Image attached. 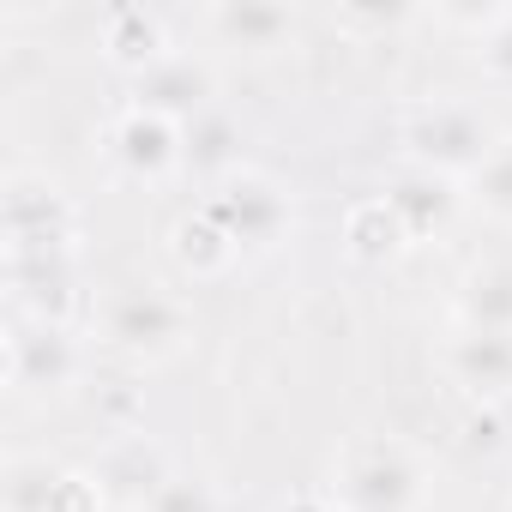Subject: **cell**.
<instances>
[{
  "mask_svg": "<svg viewBox=\"0 0 512 512\" xmlns=\"http://www.w3.org/2000/svg\"><path fill=\"white\" fill-rule=\"evenodd\" d=\"M67 482V464L49 452H13L0 464V512H49Z\"/></svg>",
  "mask_w": 512,
  "mask_h": 512,
  "instance_id": "cell-19",
  "label": "cell"
},
{
  "mask_svg": "<svg viewBox=\"0 0 512 512\" xmlns=\"http://www.w3.org/2000/svg\"><path fill=\"white\" fill-rule=\"evenodd\" d=\"M205 31L223 49L266 55V49L296 43L302 19H296V7H284V0H217V7H205Z\"/></svg>",
  "mask_w": 512,
  "mask_h": 512,
  "instance_id": "cell-12",
  "label": "cell"
},
{
  "mask_svg": "<svg viewBox=\"0 0 512 512\" xmlns=\"http://www.w3.org/2000/svg\"><path fill=\"white\" fill-rule=\"evenodd\" d=\"M181 169L205 175L211 187H217V181H229L235 169H247V163H241V127H235V115H223V109H205L199 121H187Z\"/></svg>",
  "mask_w": 512,
  "mask_h": 512,
  "instance_id": "cell-18",
  "label": "cell"
},
{
  "mask_svg": "<svg viewBox=\"0 0 512 512\" xmlns=\"http://www.w3.org/2000/svg\"><path fill=\"white\" fill-rule=\"evenodd\" d=\"M7 386L19 398H61L73 386H85L79 326H55V320L13 314L7 320Z\"/></svg>",
  "mask_w": 512,
  "mask_h": 512,
  "instance_id": "cell-4",
  "label": "cell"
},
{
  "mask_svg": "<svg viewBox=\"0 0 512 512\" xmlns=\"http://www.w3.org/2000/svg\"><path fill=\"white\" fill-rule=\"evenodd\" d=\"M169 253H175V266L199 284V278H223L235 260H241V247L217 229V217L199 205V211H187L175 229H169Z\"/></svg>",
  "mask_w": 512,
  "mask_h": 512,
  "instance_id": "cell-17",
  "label": "cell"
},
{
  "mask_svg": "<svg viewBox=\"0 0 512 512\" xmlns=\"http://www.w3.org/2000/svg\"><path fill=\"white\" fill-rule=\"evenodd\" d=\"M103 506H109V500H103L97 476H91V470H67V482H61V494H55L49 512H103Z\"/></svg>",
  "mask_w": 512,
  "mask_h": 512,
  "instance_id": "cell-23",
  "label": "cell"
},
{
  "mask_svg": "<svg viewBox=\"0 0 512 512\" xmlns=\"http://www.w3.org/2000/svg\"><path fill=\"white\" fill-rule=\"evenodd\" d=\"M205 211L217 217V229L241 247V253H266L290 235V193L284 181H272L266 169H235L229 181H217L205 193Z\"/></svg>",
  "mask_w": 512,
  "mask_h": 512,
  "instance_id": "cell-6",
  "label": "cell"
},
{
  "mask_svg": "<svg viewBox=\"0 0 512 512\" xmlns=\"http://www.w3.org/2000/svg\"><path fill=\"white\" fill-rule=\"evenodd\" d=\"M145 512H223V494H217V482H211V476L175 470V476L157 488V500H151Z\"/></svg>",
  "mask_w": 512,
  "mask_h": 512,
  "instance_id": "cell-21",
  "label": "cell"
},
{
  "mask_svg": "<svg viewBox=\"0 0 512 512\" xmlns=\"http://www.w3.org/2000/svg\"><path fill=\"white\" fill-rule=\"evenodd\" d=\"M482 73L512 91V7H500L494 25L482 31Z\"/></svg>",
  "mask_w": 512,
  "mask_h": 512,
  "instance_id": "cell-22",
  "label": "cell"
},
{
  "mask_svg": "<svg viewBox=\"0 0 512 512\" xmlns=\"http://www.w3.org/2000/svg\"><path fill=\"white\" fill-rule=\"evenodd\" d=\"M386 199H392V211L404 217V229L422 241V235L446 229V217L464 205V187L446 181V175H428V169H410V163H404V169L386 181Z\"/></svg>",
  "mask_w": 512,
  "mask_h": 512,
  "instance_id": "cell-14",
  "label": "cell"
},
{
  "mask_svg": "<svg viewBox=\"0 0 512 512\" xmlns=\"http://www.w3.org/2000/svg\"><path fill=\"white\" fill-rule=\"evenodd\" d=\"M127 97L139 109H157V115H169V121L187 127L205 109H217V67L205 55H193V49H169L163 61H151L145 73L127 79Z\"/></svg>",
  "mask_w": 512,
  "mask_h": 512,
  "instance_id": "cell-8",
  "label": "cell"
},
{
  "mask_svg": "<svg viewBox=\"0 0 512 512\" xmlns=\"http://www.w3.org/2000/svg\"><path fill=\"white\" fill-rule=\"evenodd\" d=\"M458 326L470 332H512V260H488V266H470L458 278Z\"/></svg>",
  "mask_w": 512,
  "mask_h": 512,
  "instance_id": "cell-16",
  "label": "cell"
},
{
  "mask_svg": "<svg viewBox=\"0 0 512 512\" xmlns=\"http://www.w3.org/2000/svg\"><path fill=\"white\" fill-rule=\"evenodd\" d=\"M506 512H512V500H506Z\"/></svg>",
  "mask_w": 512,
  "mask_h": 512,
  "instance_id": "cell-26",
  "label": "cell"
},
{
  "mask_svg": "<svg viewBox=\"0 0 512 512\" xmlns=\"http://www.w3.org/2000/svg\"><path fill=\"white\" fill-rule=\"evenodd\" d=\"M284 512H338V506H332L326 494H302V500H290Z\"/></svg>",
  "mask_w": 512,
  "mask_h": 512,
  "instance_id": "cell-25",
  "label": "cell"
},
{
  "mask_svg": "<svg viewBox=\"0 0 512 512\" xmlns=\"http://www.w3.org/2000/svg\"><path fill=\"white\" fill-rule=\"evenodd\" d=\"M181 145H187V127L169 121V115H157V109L127 103V109L109 121V157H115V169L133 175V181H163V175H175V169H181Z\"/></svg>",
  "mask_w": 512,
  "mask_h": 512,
  "instance_id": "cell-11",
  "label": "cell"
},
{
  "mask_svg": "<svg viewBox=\"0 0 512 512\" xmlns=\"http://www.w3.org/2000/svg\"><path fill=\"white\" fill-rule=\"evenodd\" d=\"M97 37H103V55L133 79V73H145L151 61H163L175 43L163 37V19L157 13H145V7H109L103 13V25H97Z\"/></svg>",
  "mask_w": 512,
  "mask_h": 512,
  "instance_id": "cell-15",
  "label": "cell"
},
{
  "mask_svg": "<svg viewBox=\"0 0 512 512\" xmlns=\"http://www.w3.org/2000/svg\"><path fill=\"white\" fill-rule=\"evenodd\" d=\"M440 374H446V386H458L482 410L506 404L512 398V332H470V326H458L440 344Z\"/></svg>",
  "mask_w": 512,
  "mask_h": 512,
  "instance_id": "cell-10",
  "label": "cell"
},
{
  "mask_svg": "<svg viewBox=\"0 0 512 512\" xmlns=\"http://www.w3.org/2000/svg\"><path fill=\"white\" fill-rule=\"evenodd\" d=\"M464 205L482 211L488 223H512V133L488 151V163L464 181Z\"/></svg>",
  "mask_w": 512,
  "mask_h": 512,
  "instance_id": "cell-20",
  "label": "cell"
},
{
  "mask_svg": "<svg viewBox=\"0 0 512 512\" xmlns=\"http://www.w3.org/2000/svg\"><path fill=\"white\" fill-rule=\"evenodd\" d=\"M91 320H97V338L139 368L181 356L193 338V302L175 296L169 284H115L91 302Z\"/></svg>",
  "mask_w": 512,
  "mask_h": 512,
  "instance_id": "cell-3",
  "label": "cell"
},
{
  "mask_svg": "<svg viewBox=\"0 0 512 512\" xmlns=\"http://www.w3.org/2000/svg\"><path fill=\"white\" fill-rule=\"evenodd\" d=\"M344 25H404L410 7H338Z\"/></svg>",
  "mask_w": 512,
  "mask_h": 512,
  "instance_id": "cell-24",
  "label": "cell"
},
{
  "mask_svg": "<svg viewBox=\"0 0 512 512\" xmlns=\"http://www.w3.org/2000/svg\"><path fill=\"white\" fill-rule=\"evenodd\" d=\"M410 229H404V217L392 211V199L386 193H368V199H356L350 211H344V253L356 266H392V260H404L410 253Z\"/></svg>",
  "mask_w": 512,
  "mask_h": 512,
  "instance_id": "cell-13",
  "label": "cell"
},
{
  "mask_svg": "<svg viewBox=\"0 0 512 512\" xmlns=\"http://www.w3.org/2000/svg\"><path fill=\"white\" fill-rule=\"evenodd\" d=\"M428 494H434V470L404 434H356L338 452L326 488L338 512H422Z\"/></svg>",
  "mask_w": 512,
  "mask_h": 512,
  "instance_id": "cell-2",
  "label": "cell"
},
{
  "mask_svg": "<svg viewBox=\"0 0 512 512\" xmlns=\"http://www.w3.org/2000/svg\"><path fill=\"white\" fill-rule=\"evenodd\" d=\"M506 133L494 127V115L476 103V97H458V91H440V97H416L404 115H398V145H404V163L410 169H428V175H446V181H470L488 151L500 145Z\"/></svg>",
  "mask_w": 512,
  "mask_h": 512,
  "instance_id": "cell-1",
  "label": "cell"
},
{
  "mask_svg": "<svg viewBox=\"0 0 512 512\" xmlns=\"http://www.w3.org/2000/svg\"><path fill=\"white\" fill-rule=\"evenodd\" d=\"M7 302H13V314L73 326L85 314L79 253H7Z\"/></svg>",
  "mask_w": 512,
  "mask_h": 512,
  "instance_id": "cell-7",
  "label": "cell"
},
{
  "mask_svg": "<svg viewBox=\"0 0 512 512\" xmlns=\"http://www.w3.org/2000/svg\"><path fill=\"white\" fill-rule=\"evenodd\" d=\"M91 476H97V488H103V500H109V506L145 512V506L157 500V488L175 476V464H169V452H163L151 434L127 428V434H109V440L97 446Z\"/></svg>",
  "mask_w": 512,
  "mask_h": 512,
  "instance_id": "cell-9",
  "label": "cell"
},
{
  "mask_svg": "<svg viewBox=\"0 0 512 512\" xmlns=\"http://www.w3.org/2000/svg\"><path fill=\"white\" fill-rule=\"evenodd\" d=\"M0 229L7 253H79V211L37 169H13L0 181Z\"/></svg>",
  "mask_w": 512,
  "mask_h": 512,
  "instance_id": "cell-5",
  "label": "cell"
}]
</instances>
